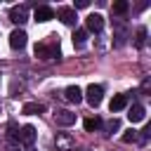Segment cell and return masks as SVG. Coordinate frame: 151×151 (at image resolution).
<instances>
[{
	"instance_id": "6",
	"label": "cell",
	"mask_w": 151,
	"mask_h": 151,
	"mask_svg": "<svg viewBox=\"0 0 151 151\" xmlns=\"http://www.w3.org/2000/svg\"><path fill=\"white\" fill-rule=\"evenodd\" d=\"M85 26H87V28H85L87 33H99V31L104 28V17L94 12V14H90V17L85 19Z\"/></svg>"
},
{
	"instance_id": "2",
	"label": "cell",
	"mask_w": 151,
	"mask_h": 151,
	"mask_svg": "<svg viewBox=\"0 0 151 151\" xmlns=\"http://www.w3.org/2000/svg\"><path fill=\"white\" fill-rule=\"evenodd\" d=\"M35 57L38 59H59V45H35Z\"/></svg>"
},
{
	"instance_id": "10",
	"label": "cell",
	"mask_w": 151,
	"mask_h": 151,
	"mask_svg": "<svg viewBox=\"0 0 151 151\" xmlns=\"http://www.w3.org/2000/svg\"><path fill=\"white\" fill-rule=\"evenodd\" d=\"M127 118H130V123H142L146 118V109L142 104H132L130 111H127Z\"/></svg>"
},
{
	"instance_id": "17",
	"label": "cell",
	"mask_w": 151,
	"mask_h": 151,
	"mask_svg": "<svg viewBox=\"0 0 151 151\" xmlns=\"http://www.w3.org/2000/svg\"><path fill=\"white\" fill-rule=\"evenodd\" d=\"M120 139H123L125 144H132V142H137V139H139V132L130 127V130H125V132H123V137H120Z\"/></svg>"
},
{
	"instance_id": "14",
	"label": "cell",
	"mask_w": 151,
	"mask_h": 151,
	"mask_svg": "<svg viewBox=\"0 0 151 151\" xmlns=\"http://www.w3.org/2000/svg\"><path fill=\"white\" fill-rule=\"evenodd\" d=\"M127 106V94H116L111 101H109V109H111V113H116V111H123Z\"/></svg>"
},
{
	"instance_id": "22",
	"label": "cell",
	"mask_w": 151,
	"mask_h": 151,
	"mask_svg": "<svg viewBox=\"0 0 151 151\" xmlns=\"http://www.w3.org/2000/svg\"><path fill=\"white\" fill-rule=\"evenodd\" d=\"M87 5H90V0H76V9H83Z\"/></svg>"
},
{
	"instance_id": "20",
	"label": "cell",
	"mask_w": 151,
	"mask_h": 151,
	"mask_svg": "<svg viewBox=\"0 0 151 151\" xmlns=\"http://www.w3.org/2000/svg\"><path fill=\"white\" fill-rule=\"evenodd\" d=\"M127 9H130V5H127L125 0H116V2H113V14H125Z\"/></svg>"
},
{
	"instance_id": "4",
	"label": "cell",
	"mask_w": 151,
	"mask_h": 151,
	"mask_svg": "<svg viewBox=\"0 0 151 151\" xmlns=\"http://www.w3.org/2000/svg\"><path fill=\"white\" fill-rule=\"evenodd\" d=\"M26 42H28V35H26L24 28H14V31L9 33V47H12V50H24Z\"/></svg>"
},
{
	"instance_id": "19",
	"label": "cell",
	"mask_w": 151,
	"mask_h": 151,
	"mask_svg": "<svg viewBox=\"0 0 151 151\" xmlns=\"http://www.w3.org/2000/svg\"><path fill=\"white\" fill-rule=\"evenodd\" d=\"M7 139H9L12 144H19V130H17L14 123H9V127H7Z\"/></svg>"
},
{
	"instance_id": "3",
	"label": "cell",
	"mask_w": 151,
	"mask_h": 151,
	"mask_svg": "<svg viewBox=\"0 0 151 151\" xmlns=\"http://www.w3.org/2000/svg\"><path fill=\"white\" fill-rule=\"evenodd\" d=\"M54 146H57V151H73V149H76V139H73L68 132H57Z\"/></svg>"
},
{
	"instance_id": "23",
	"label": "cell",
	"mask_w": 151,
	"mask_h": 151,
	"mask_svg": "<svg viewBox=\"0 0 151 151\" xmlns=\"http://www.w3.org/2000/svg\"><path fill=\"white\" fill-rule=\"evenodd\" d=\"M24 151H38V149H35V146H26Z\"/></svg>"
},
{
	"instance_id": "9",
	"label": "cell",
	"mask_w": 151,
	"mask_h": 151,
	"mask_svg": "<svg viewBox=\"0 0 151 151\" xmlns=\"http://www.w3.org/2000/svg\"><path fill=\"white\" fill-rule=\"evenodd\" d=\"M33 17H35V21H38V24H45V21L54 19V9H52V7H47V5H40V7H35Z\"/></svg>"
},
{
	"instance_id": "18",
	"label": "cell",
	"mask_w": 151,
	"mask_h": 151,
	"mask_svg": "<svg viewBox=\"0 0 151 151\" xmlns=\"http://www.w3.org/2000/svg\"><path fill=\"white\" fill-rule=\"evenodd\" d=\"M104 130H106V134H113V132H118V130H120V120H118V118H111V120L104 125Z\"/></svg>"
},
{
	"instance_id": "13",
	"label": "cell",
	"mask_w": 151,
	"mask_h": 151,
	"mask_svg": "<svg viewBox=\"0 0 151 151\" xmlns=\"http://www.w3.org/2000/svg\"><path fill=\"white\" fill-rule=\"evenodd\" d=\"M21 113L26 116H38V113H45V104H38V101H26L21 106Z\"/></svg>"
},
{
	"instance_id": "24",
	"label": "cell",
	"mask_w": 151,
	"mask_h": 151,
	"mask_svg": "<svg viewBox=\"0 0 151 151\" xmlns=\"http://www.w3.org/2000/svg\"><path fill=\"white\" fill-rule=\"evenodd\" d=\"M0 83H2V78H0Z\"/></svg>"
},
{
	"instance_id": "11",
	"label": "cell",
	"mask_w": 151,
	"mask_h": 151,
	"mask_svg": "<svg viewBox=\"0 0 151 151\" xmlns=\"http://www.w3.org/2000/svg\"><path fill=\"white\" fill-rule=\"evenodd\" d=\"M64 99L71 101V104H78V101H83V90L78 85H71V87L64 90Z\"/></svg>"
},
{
	"instance_id": "1",
	"label": "cell",
	"mask_w": 151,
	"mask_h": 151,
	"mask_svg": "<svg viewBox=\"0 0 151 151\" xmlns=\"http://www.w3.org/2000/svg\"><path fill=\"white\" fill-rule=\"evenodd\" d=\"M85 99H87V104H90L92 109H94V106H99V104H101V99H104V87L92 83V85L85 90Z\"/></svg>"
},
{
	"instance_id": "21",
	"label": "cell",
	"mask_w": 151,
	"mask_h": 151,
	"mask_svg": "<svg viewBox=\"0 0 151 151\" xmlns=\"http://www.w3.org/2000/svg\"><path fill=\"white\" fill-rule=\"evenodd\" d=\"M144 45H146V28H139V31H137V38H134V47L142 50Z\"/></svg>"
},
{
	"instance_id": "7",
	"label": "cell",
	"mask_w": 151,
	"mask_h": 151,
	"mask_svg": "<svg viewBox=\"0 0 151 151\" xmlns=\"http://www.w3.org/2000/svg\"><path fill=\"white\" fill-rule=\"evenodd\" d=\"M33 142H35V127H33V125H24V127H19V144H24V146H33Z\"/></svg>"
},
{
	"instance_id": "12",
	"label": "cell",
	"mask_w": 151,
	"mask_h": 151,
	"mask_svg": "<svg viewBox=\"0 0 151 151\" xmlns=\"http://www.w3.org/2000/svg\"><path fill=\"white\" fill-rule=\"evenodd\" d=\"M54 120H57V125L68 127V125L76 123V113H71V111H57V113H54Z\"/></svg>"
},
{
	"instance_id": "16",
	"label": "cell",
	"mask_w": 151,
	"mask_h": 151,
	"mask_svg": "<svg viewBox=\"0 0 151 151\" xmlns=\"http://www.w3.org/2000/svg\"><path fill=\"white\" fill-rule=\"evenodd\" d=\"M101 125H104V123H101V118H99V116H94V118H87V120H85V130H87V132H94V130H99Z\"/></svg>"
},
{
	"instance_id": "5",
	"label": "cell",
	"mask_w": 151,
	"mask_h": 151,
	"mask_svg": "<svg viewBox=\"0 0 151 151\" xmlns=\"http://www.w3.org/2000/svg\"><path fill=\"white\" fill-rule=\"evenodd\" d=\"M9 21H14V24H26L28 21V7L26 5H14L12 9H9Z\"/></svg>"
},
{
	"instance_id": "15",
	"label": "cell",
	"mask_w": 151,
	"mask_h": 151,
	"mask_svg": "<svg viewBox=\"0 0 151 151\" xmlns=\"http://www.w3.org/2000/svg\"><path fill=\"white\" fill-rule=\"evenodd\" d=\"M87 35H90V33H87L85 28H78V31L73 33V45H76V47H83V45L87 42Z\"/></svg>"
},
{
	"instance_id": "8",
	"label": "cell",
	"mask_w": 151,
	"mask_h": 151,
	"mask_svg": "<svg viewBox=\"0 0 151 151\" xmlns=\"http://www.w3.org/2000/svg\"><path fill=\"white\" fill-rule=\"evenodd\" d=\"M57 19H61V24H66V26H76V9L73 7H59L57 9Z\"/></svg>"
}]
</instances>
